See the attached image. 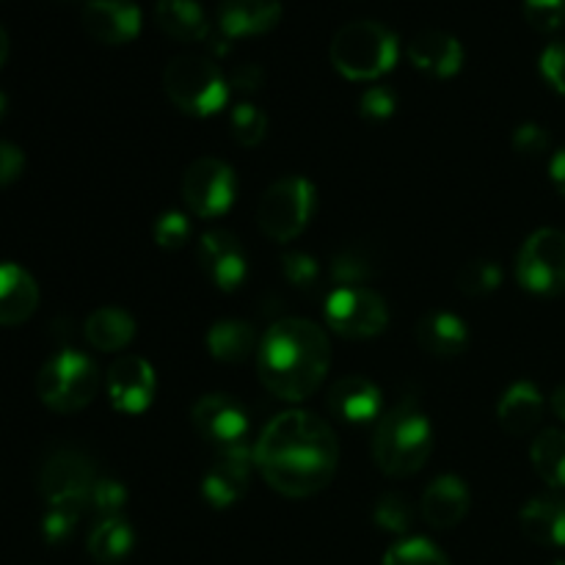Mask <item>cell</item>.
<instances>
[{"label":"cell","mask_w":565,"mask_h":565,"mask_svg":"<svg viewBox=\"0 0 565 565\" xmlns=\"http://www.w3.org/2000/svg\"><path fill=\"white\" fill-rule=\"evenodd\" d=\"M254 467L265 483L279 494L303 500L315 497L334 480L340 463V441L323 417L303 408H290L270 419L259 434Z\"/></svg>","instance_id":"6da1fadb"},{"label":"cell","mask_w":565,"mask_h":565,"mask_svg":"<svg viewBox=\"0 0 565 565\" xmlns=\"http://www.w3.org/2000/svg\"><path fill=\"white\" fill-rule=\"evenodd\" d=\"M331 367L329 334L303 318H281L265 331L257 348L259 381L279 401L312 397Z\"/></svg>","instance_id":"7a4b0ae2"},{"label":"cell","mask_w":565,"mask_h":565,"mask_svg":"<svg viewBox=\"0 0 565 565\" xmlns=\"http://www.w3.org/2000/svg\"><path fill=\"white\" fill-rule=\"evenodd\" d=\"M434 452L430 419L414 403H397L381 414L373 436V461L390 478H412Z\"/></svg>","instance_id":"3957f363"},{"label":"cell","mask_w":565,"mask_h":565,"mask_svg":"<svg viewBox=\"0 0 565 565\" xmlns=\"http://www.w3.org/2000/svg\"><path fill=\"white\" fill-rule=\"evenodd\" d=\"M401 44L386 25L373 20L348 22L334 33L329 58L348 81H379L397 64Z\"/></svg>","instance_id":"277c9868"},{"label":"cell","mask_w":565,"mask_h":565,"mask_svg":"<svg viewBox=\"0 0 565 565\" xmlns=\"http://www.w3.org/2000/svg\"><path fill=\"white\" fill-rule=\"evenodd\" d=\"M166 97L188 116H215L230 99V81L204 55H177L163 72Z\"/></svg>","instance_id":"5b68a950"},{"label":"cell","mask_w":565,"mask_h":565,"mask_svg":"<svg viewBox=\"0 0 565 565\" xmlns=\"http://www.w3.org/2000/svg\"><path fill=\"white\" fill-rule=\"evenodd\" d=\"M99 370L86 353L61 351L42 364L36 375V395L50 412L75 414L97 397Z\"/></svg>","instance_id":"8992f818"},{"label":"cell","mask_w":565,"mask_h":565,"mask_svg":"<svg viewBox=\"0 0 565 565\" xmlns=\"http://www.w3.org/2000/svg\"><path fill=\"white\" fill-rule=\"evenodd\" d=\"M315 207H318V191L307 177H281L259 199V230L276 243L296 241L312 221Z\"/></svg>","instance_id":"52a82bcc"},{"label":"cell","mask_w":565,"mask_h":565,"mask_svg":"<svg viewBox=\"0 0 565 565\" xmlns=\"http://www.w3.org/2000/svg\"><path fill=\"white\" fill-rule=\"evenodd\" d=\"M516 279L535 296L565 292V232L552 226L533 232L519 248Z\"/></svg>","instance_id":"ba28073f"},{"label":"cell","mask_w":565,"mask_h":565,"mask_svg":"<svg viewBox=\"0 0 565 565\" xmlns=\"http://www.w3.org/2000/svg\"><path fill=\"white\" fill-rule=\"evenodd\" d=\"M326 323L345 340H370L390 326V307L370 287H337L326 298Z\"/></svg>","instance_id":"9c48e42d"},{"label":"cell","mask_w":565,"mask_h":565,"mask_svg":"<svg viewBox=\"0 0 565 565\" xmlns=\"http://www.w3.org/2000/svg\"><path fill=\"white\" fill-rule=\"evenodd\" d=\"M237 193L235 171L218 158H199L182 174V199L196 218H218Z\"/></svg>","instance_id":"30bf717a"},{"label":"cell","mask_w":565,"mask_h":565,"mask_svg":"<svg viewBox=\"0 0 565 565\" xmlns=\"http://www.w3.org/2000/svg\"><path fill=\"white\" fill-rule=\"evenodd\" d=\"M97 483L94 463L81 450H58L44 461L39 475V489H42L47 505L53 502H70V505H88V491Z\"/></svg>","instance_id":"8fae6325"},{"label":"cell","mask_w":565,"mask_h":565,"mask_svg":"<svg viewBox=\"0 0 565 565\" xmlns=\"http://www.w3.org/2000/svg\"><path fill=\"white\" fill-rule=\"evenodd\" d=\"M252 469L254 450H248L246 445L218 450L202 480V497L207 500V505L224 511V508H232L237 500H243L248 483H252Z\"/></svg>","instance_id":"7c38bea8"},{"label":"cell","mask_w":565,"mask_h":565,"mask_svg":"<svg viewBox=\"0 0 565 565\" xmlns=\"http://www.w3.org/2000/svg\"><path fill=\"white\" fill-rule=\"evenodd\" d=\"M108 401L119 414L136 417L143 414L154 401V390H158V379H154V367L141 356H119L108 370Z\"/></svg>","instance_id":"4fadbf2b"},{"label":"cell","mask_w":565,"mask_h":565,"mask_svg":"<svg viewBox=\"0 0 565 565\" xmlns=\"http://www.w3.org/2000/svg\"><path fill=\"white\" fill-rule=\"evenodd\" d=\"M193 428L207 441L218 445V450L235 445H246L248 436V414L235 397L224 392H213L193 403Z\"/></svg>","instance_id":"5bb4252c"},{"label":"cell","mask_w":565,"mask_h":565,"mask_svg":"<svg viewBox=\"0 0 565 565\" xmlns=\"http://www.w3.org/2000/svg\"><path fill=\"white\" fill-rule=\"evenodd\" d=\"M199 268L204 270L210 281L218 290L235 292L241 290L243 281L248 276V259L243 252L241 241L226 230H210L204 232L196 248Z\"/></svg>","instance_id":"9a60e30c"},{"label":"cell","mask_w":565,"mask_h":565,"mask_svg":"<svg viewBox=\"0 0 565 565\" xmlns=\"http://www.w3.org/2000/svg\"><path fill=\"white\" fill-rule=\"evenodd\" d=\"M141 9L132 0H88L83 28L99 44H127L141 33Z\"/></svg>","instance_id":"2e32d148"},{"label":"cell","mask_w":565,"mask_h":565,"mask_svg":"<svg viewBox=\"0 0 565 565\" xmlns=\"http://www.w3.org/2000/svg\"><path fill=\"white\" fill-rule=\"evenodd\" d=\"M329 412L348 425H373L384 414L381 390L362 375H345L329 390Z\"/></svg>","instance_id":"e0dca14e"},{"label":"cell","mask_w":565,"mask_h":565,"mask_svg":"<svg viewBox=\"0 0 565 565\" xmlns=\"http://www.w3.org/2000/svg\"><path fill=\"white\" fill-rule=\"evenodd\" d=\"M281 20L279 0H221L218 33L232 39H248L270 33Z\"/></svg>","instance_id":"ac0fdd59"},{"label":"cell","mask_w":565,"mask_h":565,"mask_svg":"<svg viewBox=\"0 0 565 565\" xmlns=\"http://www.w3.org/2000/svg\"><path fill=\"white\" fill-rule=\"evenodd\" d=\"M472 505V494H469L467 483L456 475H441V478L430 480L428 489L423 491L419 500V513H423L425 524L434 530H450L469 513Z\"/></svg>","instance_id":"d6986e66"},{"label":"cell","mask_w":565,"mask_h":565,"mask_svg":"<svg viewBox=\"0 0 565 565\" xmlns=\"http://www.w3.org/2000/svg\"><path fill=\"white\" fill-rule=\"evenodd\" d=\"M408 61L430 77H456L463 66V44L447 31H423L408 42Z\"/></svg>","instance_id":"ffe728a7"},{"label":"cell","mask_w":565,"mask_h":565,"mask_svg":"<svg viewBox=\"0 0 565 565\" xmlns=\"http://www.w3.org/2000/svg\"><path fill=\"white\" fill-rule=\"evenodd\" d=\"M39 307V285L25 268L0 263V326H22Z\"/></svg>","instance_id":"44dd1931"},{"label":"cell","mask_w":565,"mask_h":565,"mask_svg":"<svg viewBox=\"0 0 565 565\" xmlns=\"http://www.w3.org/2000/svg\"><path fill=\"white\" fill-rule=\"evenodd\" d=\"M541 417H544V397L530 381H516L508 386L497 403V419L511 436H527L530 430L539 428Z\"/></svg>","instance_id":"7402d4cb"},{"label":"cell","mask_w":565,"mask_h":565,"mask_svg":"<svg viewBox=\"0 0 565 565\" xmlns=\"http://www.w3.org/2000/svg\"><path fill=\"white\" fill-rule=\"evenodd\" d=\"M522 533L541 546L565 550V497H535L519 513Z\"/></svg>","instance_id":"603a6c76"},{"label":"cell","mask_w":565,"mask_h":565,"mask_svg":"<svg viewBox=\"0 0 565 565\" xmlns=\"http://www.w3.org/2000/svg\"><path fill=\"white\" fill-rule=\"evenodd\" d=\"M417 342L425 353H430V356H461L469 345V329L458 315L428 312L417 323Z\"/></svg>","instance_id":"cb8c5ba5"},{"label":"cell","mask_w":565,"mask_h":565,"mask_svg":"<svg viewBox=\"0 0 565 565\" xmlns=\"http://www.w3.org/2000/svg\"><path fill=\"white\" fill-rule=\"evenodd\" d=\"M154 22L160 31L177 42H207L210 22L196 0H158L154 6Z\"/></svg>","instance_id":"d4e9b609"},{"label":"cell","mask_w":565,"mask_h":565,"mask_svg":"<svg viewBox=\"0 0 565 565\" xmlns=\"http://www.w3.org/2000/svg\"><path fill=\"white\" fill-rule=\"evenodd\" d=\"M83 331H86L88 345L105 353H116L132 342V337H136V320L121 307H99L88 315Z\"/></svg>","instance_id":"484cf974"},{"label":"cell","mask_w":565,"mask_h":565,"mask_svg":"<svg viewBox=\"0 0 565 565\" xmlns=\"http://www.w3.org/2000/svg\"><path fill=\"white\" fill-rule=\"evenodd\" d=\"M257 348V331H254V326L248 320L226 318L210 326L207 331L210 356L224 364L246 362Z\"/></svg>","instance_id":"4316f807"},{"label":"cell","mask_w":565,"mask_h":565,"mask_svg":"<svg viewBox=\"0 0 565 565\" xmlns=\"http://www.w3.org/2000/svg\"><path fill=\"white\" fill-rule=\"evenodd\" d=\"M136 546V533L125 519H99L88 535V555L99 565H119Z\"/></svg>","instance_id":"83f0119b"},{"label":"cell","mask_w":565,"mask_h":565,"mask_svg":"<svg viewBox=\"0 0 565 565\" xmlns=\"http://www.w3.org/2000/svg\"><path fill=\"white\" fill-rule=\"evenodd\" d=\"M530 458L546 486L565 489V430H541L530 445Z\"/></svg>","instance_id":"f1b7e54d"},{"label":"cell","mask_w":565,"mask_h":565,"mask_svg":"<svg viewBox=\"0 0 565 565\" xmlns=\"http://www.w3.org/2000/svg\"><path fill=\"white\" fill-rule=\"evenodd\" d=\"M331 276L340 287H364L375 276V254L367 246L342 248L331 265Z\"/></svg>","instance_id":"f546056e"},{"label":"cell","mask_w":565,"mask_h":565,"mask_svg":"<svg viewBox=\"0 0 565 565\" xmlns=\"http://www.w3.org/2000/svg\"><path fill=\"white\" fill-rule=\"evenodd\" d=\"M458 290L469 298L489 296L500 287L502 268L494 259H469L461 270H458Z\"/></svg>","instance_id":"4dcf8cb0"},{"label":"cell","mask_w":565,"mask_h":565,"mask_svg":"<svg viewBox=\"0 0 565 565\" xmlns=\"http://www.w3.org/2000/svg\"><path fill=\"white\" fill-rule=\"evenodd\" d=\"M384 565H450V561L428 539H403L390 546Z\"/></svg>","instance_id":"1f68e13d"},{"label":"cell","mask_w":565,"mask_h":565,"mask_svg":"<svg viewBox=\"0 0 565 565\" xmlns=\"http://www.w3.org/2000/svg\"><path fill=\"white\" fill-rule=\"evenodd\" d=\"M230 127L237 143H243V147H257V143H263L265 132H268V116L254 103H237L232 108Z\"/></svg>","instance_id":"d6a6232c"},{"label":"cell","mask_w":565,"mask_h":565,"mask_svg":"<svg viewBox=\"0 0 565 565\" xmlns=\"http://www.w3.org/2000/svg\"><path fill=\"white\" fill-rule=\"evenodd\" d=\"M83 511H86V508L70 505V502H53V505H47V511H44V519H42L44 541H47L50 546L66 544V541L72 539V533H75Z\"/></svg>","instance_id":"836d02e7"},{"label":"cell","mask_w":565,"mask_h":565,"mask_svg":"<svg viewBox=\"0 0 565 565\" xmlns=\"http://www.w3.org/2000/svg\"><path fill=\"white\" fill-rule=\"evenodd\" d=\"M373 519L381 530H386V533L403 535L408 533V527H412L414 508L412 502H408V497L397 494V491H390V494H384L379 502H375Z\"/></svg>","instance_id":"e575fe53"},{"label":"cell","mask_w":565,"mask_h":565,"mask_svg":"<svg viewBox=\"0 0 565 565\" xmlns=\"http://www.w3.org/2000/svg\"><path fill=\"white\" fill-rule=\"evenodd\" d=\"M127 505V489L114 478H97L88 491V508L99 519H119Z\"/></svg>","instance_id":"d590c367"},{"label":"cell","mask_w":565,"mask_h":565,"mask_svg":"<svg viewBox=\"0 0 565 565\" xmlns=\"http://www.w3.org/2000/svg\"><path fill=\"white\" fill-rule=\"evenodd\" d=\"M152 237L166 252H180L191 241V221H188L185 213L169 210L152 224Z\"/></svg>","instance_id":"8d00e7d4"},{"label":"cell","mask_w":565,"mask_h":565,"mask_svg":"<svg viewBox=\"0 0 565 565\" xmlns=\"http://www.w3.org/2000/svg\"><path fill=\"white\" fill-rule=\"evenodd\" d=\"M524 20L539 33H555L565 25V0H524Z\"/></svg>","instance_id":"74e56055"},{"label":"cell","mask_w":565,"mask_h":565,"mask_svg":"<svg viewBox=\"0 0 565 565\" xmlns=\"http://www.w3.org/2000/svg\"><path fill=\"white\" fill-rule=\"evenodd\" d=\"M281 274L298 290H312L320 279V265L318 259L309 257L303 252H287L281 257Z\"/></svg>","instance_id":"f35d334b"},{"label":"cell","mask_w":565,"mask_h":565,"mask_svg":"<svg viewBox=\"0 0 565 565\" xmlns=\"http://www.w3.org/2000/svg\"><path fill=\"white\" fill-rule=\"evenodd\" d=\"M397 110V94L390 86H370L359 99V116L364 121H386Z\"/></svg>","instance_id":"ab89813d"},{"label":"cell","mask_w":565,"mask_h":565,"mask_svg":"<svg viewBox=\"0 0 565 565\" xmlns=\"http://www.w3.org/2000/svg\"><path fill=\"white\" fill-rule=\"evenodd\" d=\"M539 66L544 81L565 97V42H552L550 47L541 53Z\"/></svg>","instance_id":"60d3db41"},{"label":"cell","mask_w":565,"mask_h":565,"mask_svg":"<svg viewBox=\"0 0 565 565\" xmlns=\"http://www.w3.org/2000/svg\"><path fill=\"white\" fill-rule=\"evenodd\" d=\"M513 149L524 154V158H539V154L550 149V132L541 125L527 121V125L516 127V132H513Z\"/></svg>","instance_id":"b9f144b4"},{"label":"cell","mask_w":565,"mask_h":565,"mask_svg":"<svg viewBox=\"0 0 565 565\" xmlns=\"http://www.w3.org/2000/svg\"><path fill=\"white\" fill-rule=\"evenodd\" d=\"M22 169H25V154H22V149L9 141H0V188L20 180Z\"/></svg>","instance_id":"7bdbcfd3"},{"label":"cell","mask_w":565,"mask_h":565,"mask_svg":"<svg viewBox=\"0 0 565 565\" xmlns=\"http://www.w3.org/2000/svg\"><path fill=\"white\" fill-rule=\"evenodd\" d=\"M265 83V72L259 70L257 64H241L235 72H232L230 77V92L235 88V92L241 94H254L259 92V86Z\"/></svg>","instance_id":"ee69618b"},{"label":"cell","mask_w":565,"mask_h":565,"mask_svg":"<svg viewBox=\"0 0 565 565\" xmlns=\"http://www.w3.org/2000/svg\"><path fill=\"white\" fill-rule=\"evenodd\" d=\"M550 177H552V182H555L557 191L565 196V147L561 149V152H555V158H552Z\"/></svg>","instance_id":"f6af8a7d"},{"label":"cell","mask_w":565,"mask_h":565,"mask_svg":"<svg viewBox=\"0 0 565 565\" xmlns=\"http://www.w3.org/2000/svg\"><path fill=\"white\" fill-rule=\"evenodd\" d=\"M550 406H552V412H555V417L563 419V423H565V384L557 386V390L552 392Z\"/></svg>","instance_id":"bcb514c9"},{"label":"cell","mask_w":565,"mask_h":565,"mask_svg":"<svg viewBox=\"0 0 565 565\" xmlns=\"http://www.w3.org/2000/svg\"><path fill=\"white\" fill-rule=\"evenodd\" d=\"M6 58H9V36H6L3 25H0V66L6 64Z\"/></svg>","instance_id":"7dc6e473"},{"label":"cell","mask_w":565,"mask_h":565,"mask_svg":"<svg viewBox=\"0 0 565 565\" xmlns=\"http://www.w3.org/2000/svg\"><path fill=\"white\" fill-rule=\"evenodd\" d=\"M6 110H9V97H6V92L0 88V119L6 116Z\"/></svg>","instance_id":"c3c4849f"},{"label":"cell","mask_w":565,"mask_h":565,"mask_svg":"<svg viewBox=\"0 0 565 565\" xmlns=\"http://www.w3.org/2000/svg\"><path fill=\"white\" fill-rule=\"evenodd\" d=\"M550 565H565V561H552Z\"/></svg>","instance_id":"681fc988"}]
</instances>
